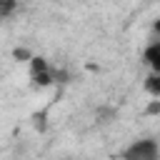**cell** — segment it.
<instances>
[{
  "label": "cell",
  "mask_w": 160,
  "mask_h": 160,
  "mask_svg": "<svg viewBox=\"0 0 160 160\" xmlns=\"http://www.w3.org/2000/svg\"><path fill=\"white\" fill-rule=\"evenodd\" d=\"M120 158L122 160H160V145L155 138H140L130 142Z\"/></svg>",
  "instance_id": "obj_1"
},
{
  "label": "cell",
  "mask_w": 160,
  "mask_h": 160,
  "mask_svg": "<svg viewBox=\"0 0 160 160\" xmlns=\"http://www.w3.org/2000/svg\"><path fill=\"white\" fill-rule=\"evenodd\" d=\"M145 90L152 95V98H160V72H150L145 78Z\"/></svg>",
  "instance_id": "obj_4"
},
{
  "label": "cell",
  "mask_w": 160,
  "mask_h": 160,
  "mask_svg": "<svg viewBox=\"0 0 160 160\" xmlns=\"http://www.w3.org/2000/svg\"><path fill=\"white\" fill-rule=\"evenodd\" d=\"M30 78H32V85L45 88L55 80V72H52V68L48 65L45 58H30Z\"/></svg>",
  "instance_id": "obj_2"
},
{
  "label": "cell",
  "mask_w": 160,
  "mask_h": 160,
  "mask_svg": "<svg viewBox=\"0 0 160 160\" xmlns=\"http://www.w3.org/2000/svg\"><path fill=\"white\" fill-rule=\"evenodd\" d=\"M18 10V0H0V20H8Z\"/></svg>",
  "instance_id": "obj_5"
},
{
  "label": "cell",
  "mask_w": 160,
  "mask_h": 160,
  "mask_svg": "<svg viewBox=\"0 0 160 160\" xmlns=\"http://www.w3.org/2000/svg\"><path fill=\"white\" fill-rule=\"evenodd\" d=\"M12 55H15V58H18V60H30V58H32V55H30V52H28V50H25V48H18V50H15V52H12Z\"/></svg>",
  "instance_id": "obj_6"
},
{
  "label": "cell",
  "mask_w": 160,
  "mask_h": 160,
  "mask_svg": "<svg viewBox=\"0 0 160 160\" xmlns=\"http://www.w3.org/2000/svg\"><path fill=\"white\" fill-rule=\"evenodd\" d=\"M142 60L150 68V72H160V40H152L142 50Z\"/></svg>",
  "instance_id": "obj_3"
}]
</instances>
